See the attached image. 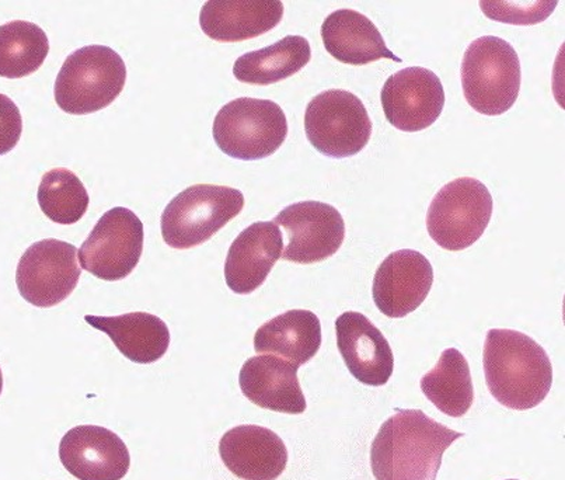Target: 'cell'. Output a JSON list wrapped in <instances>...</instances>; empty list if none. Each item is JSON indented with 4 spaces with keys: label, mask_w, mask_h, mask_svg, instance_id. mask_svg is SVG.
Wrapping results in <instances>:
<instances>
[{
    "label": "cell",
    "mask_w": 565,
    "mask_h": 480,
    "mask_svg": "<svg viewBox=\"0 0 565 480\" xmlns=\"http://www.w3.org/2000/svg\"><path fill=\"white\" fill-rule=\"evenodd\" d=\"M463 433L440 425L423 410L397 409L372 442L376 480H437L445 451Z\"/></svg>",
    "instance_id": "6da1fadb"
},
{
    "label": "cell",
    "mask_w": 565,
    "mask_h": 480,
    "mask_svg": "<svg viewBox=\"0 0 565 480\" xmlns=\"http://www.w3.org/2000/svg\"><path fill=\"white\" fill-rule=\"evenodd\" d=\"M483 360L487 386L508 409H533L552 390V361L527 334L510 329L489 330Z\"/></svg>",
    "instance_id": "7a4b0ae2"
},
{
    "label": "cell",
    "mask_w": 565,
    "mask_h": 480,
    "mask_svg": "<svg viewBox=\"0 0 565 480\" xmlns=\"http://www.w3.org/2000/svg\"><path fill=\"white\" fill-rule=\"evenodd\" d=\"M126 82V62L116 51L106 45L83 46L62 65L55 81V102L67 115H92L110 106Z\"/></svg>",
    "instance_id": "3957f363"
},
{
    "label": "cell",
    "mask_w": 565,
    "mask_h": 480,
    "mask_svg": "<svg viewBox=\"0 0 565 480\" xmlns=\"http://www.w3.org/2000/svg\"><path fill=\"white\" fill-rule=\"evenodd\" d=\"M521 61L508 41L484 35L473 41L461 61V86L469 106L484 116L511 110L520 96Z\"/></svg>",
    "instance_id": "277c9868"
},
{
    "label": "cell",
    "mask_w": 565,
    "mask_h": 480,
    "mask_svg": "<svg viewBox=\"0 0 565 480\" xmlns=\"http://www.w3.org/2000/svg\"><path fill=\"white\" fill-rule=\"evenodd\" d=\"M243 206L245 195L241 190L215 184L191 185L166 206L160 221L163 241L179 250L205 244L236 218Z\"/></svg>",
    "instance_id": "5b68a950"
},
{
    "label": "cell",
    "mask_w": 565,
    "mask_h": 480,
    "mask_svg": "<svg viewBox=\"0 0 565 480\" xmlns=\"http://www.w3.org/2000/svg\"><path fill=\"white\" fill-rule=\"evenodd\" d=\"M212 132L217 148L227 157L260 160L282 147L288 120L276 102L241 97L221 108Z\"/></svg>",
    "instance_id": "8992f818"
},
{
    "label": "cell",
    "mask_w": 565,
    "mask_h": 480,
    "mask_svg": "<svg viewBox=\"0 0 565 480\" xmlns=\"http://www.w3.org/2000/svg\"><path fill=\"white\" fill-rule=\"evenodd\" d=\"M492 195L480 180L460 178L444 185L427 214V228L435 244L460 252L483 236L492 215Z\"/></svg>",
    "instance_id": "52a82bcc"
},
{
    "label": "cell",
    "mask_w": 565,
    "mask_h": 480,
    "mask_svg": "<svg viewBox=\"0 0 565 480\" xmlns=\"http://www.w3.org/2000/svg\"><path fill=\"white\" fill-rule=\"evenodd\" d=\"M309 142L326 157H354L367 146L372 121L366 107L354 93L331 89L310 100L305 113Z\"/></svg>",
    "instance_id": "ba28073f"
},
{
    "label": "cell",
    "mask_w": 565,
    "mask_h": 480,
    "mask_svg": "<svg viewBox=\"0 0 565 480\" xmlns=\"http://www.w3.org/2000/svg\"><path fill=\"white\" fill-rule=\"evenodd\" d=\"M143 224L131 210L116 206L98 220L81 247L82 268L105 281L127 278L143 252Z\"/></svg>",
    "instance_id": "9c48e42d"
},
{
    "label": "cell",
    "mask_w": 565,
    "mask_h": 480,
    "mask_svg": "<svg viewBox=\"0 0 565 480\" xmlns=\"http://www.w3.org/2000/svg\"><path fill=\"white\" fill-rule=\"evenodd\" d=\"M82 275L77 249L58 239L40 241L24 252L15 271L20 296L38 308H53L75 291Z\"/></svg>",
    "instance_id": "30bf717a"
},
{
    "label": "cell",
    "mask_w": 565,
    "mask_h": 480,
    "mask_svg": "<svg viewBox=\"0 0 565 480\" xmlns=\"http://www.w3.org/2000/svg\"><path fill=\"white\" fill-rule=\"evenodd\" d=\"M288 236L282 259L313 265L340 250L345 239V222L335 206L320 201H302L287 206L276 216Z\"/></svg>",
    "instance_id": "8fae6325"
},
{
    "label": "cell",
    "mask_w": 565,
    "mask_h": 480,
    "mask_svg": "<svg viewBox=\"0 0 565 480\" xmlns=\"http://www.w3.org/2000/svg\"><path fill=\"white\" fill-rule=\"evenodd\" d=\"M382 107L387 121L404 132L427 130L445 106L443 82L433 71L412 66L396 72L382 87Z\"/></svg>",
    "instance_id": "7c38bea8"
},
{
    "label": "cell",
    "mask_w": 565,
    "mask_h": 480,
    "mask_svg": "<svg viewBox=\"0 0 565 480\" xmlns=\"http://www.w3.org/2000/svg\"><path fill=\"white\" fill-rule=\"evenodd\" d=\"M434 268L417 250L393 252L377 267L372 296L375 306L387 318H404L423 306L431 291Z\"/></svg>",
    "instance_id": "4fadbf2b"
},
{
    "label": "cell",
    "mask_w": 565,
    "mask_h": 480,
    "mask_svg": "<svg viewBox=\"0 0 565 480\" xmlns=\"http://www.w3.org/2000/svg\"><path fill=\"white\" fill-rule=\"evenodd\" d=\"M60 459L79 480H121L131 467L126 442L102 426H77L62 437Z\"/></svg>",
    "instance_id": "5bb4252c"
},
{
    "label": "cell",
    "mask_w": 565,
    "mask_h": 480,
    "mask_svg": "<svg viewBox=\"0 0 565 480\" xmlns=\"http://www.w3.org/2000/svg\"><path fill=\"white\" fill-rule=\"evenodd\" d=\"M337 345L347 369L367 386L386 385L395 358L381 330L360 312H345L335 320Z\"/></svg>",
    "instance_id": "9a60e30c"
},
{
    "label": "cell",
    "mask_w": 565,
    "mask_h": 480,
    "mask_svg": "<svg viewBox=\"0 0 565 480\" xmlns=\"http://www.w3.org/2000/svg\"><path fill=\"white\" fill-rule=\"evenodd\" d=\"M284 236L274 222H254L233 242L225 263L227 287L238 296H248L267 280L281 259Z\"/></svg>",
    "instance_id": "2e32d148"
},
{
    "label": "cell",
    "mask_w": 565,
    "mask_h": 480,
    "mask_svg": "<svg viewBox=\"0 0 565 480\" xmlns=\"http://www.w3.org/2000/svg\"><path fill=\"white\" fill-rule=\"evenodd\" d=\"M220 456L226 468L243 480H277L288 463L281 437L256 425L237 426L225 433Z\"/></svg>",
    "instance_id": "e0dca14e"
},
{
    "label": "cell",
    "mask_w": 565,
    "mask_h": 480,
    "mask_svg": "<svg viewBox=\"0 0 565 480\" xmlns=\"http://www.w3.org/2000/svg\"><path fill=\"white\" fill-rule=\"evenodd\" d=\"M298 369L276 355H256L243 364L238 385L243 395L262 409L302 415L308 405L300 388Z\"/></svg>",
    "instance_id": "ac0fdd59"
},
{
    "label": "cell",
    "mask_w": 565,
    "mask_h": 480,
    "mask_svg": "<svg viewBox=\"0 0 565 480\" xmlns=\"http://www.w3.org/2000/svg\"><path fill=\"white\" fill-rule=\"evenodd\" d=\"M282 18L278 0H210L201 9L200 25L217 43H238L276 29Z\"/></svg>",
    "instance_id": "d6986e66"
},
{
    "label": "cell",
    "mask_w": 565,
    "mask_h": 480,
    "mask_svg": "<svg viewBox=\"0 0 565 480\" xmlns=\"http://www.w3.org/2000/svg\"><path fill=\"white\" fill-rule=\"evenodd\" d=\"M320 33L328 53L342 64L360 66L380 60L403 62L387 49L376 25L355 10L340 9L331 13Z\"/></svg>",
    "instance_id": "ffe728a7"
},
{
    "label": "cell",
    "mask_w": 565,
    "mask_h": 480,
    "mask_svg": "<svg viewBox=\"0 0 565 480\" xmlns=\"http://www.w3.org/2000/svg\"><path fill=\"white\" fill-rule=\"evenodd\" d=\"M90 327L106 333L119 353L135 364H152L162 359L170 345L168 324L147 312H132L119 317L86 314Z\"/></svg>",
    "instance_id": "44dd1931"
},
{
    "label": "cell",
    "mask_w": 565,
    "mask_h": 480,
    "mask_svg": "<svg viewBox=\"0 0 565 480\" xmlns=\"http://www.w3.org/2000/svg\"><path fill=\"white\" fill-rule=\"evenodd\" d=\"M320 345V319L305 309H294L268 320L254 335L257 353L279 355L297 366L309 363L319 353Z\"/></svg>",
    "instance_id": "7402d4cb"
},
{
    "label": "cell",
    "mask_w": 565,
    "mask_h": 480,
    "mask_svg": "<svg viewBox=\"0 0 565 480\" xmlns=\"http://www.w3.org/2000/svg\"><path fill=\"white\" fill-rule=\"evenodd\" d=\"M310 60L309 41L302 35H287L266 49L242 55L233 65V75L242 84L268 86L298 74Z\"/></svg>",
    "instance_id": "603a6c76"
},
{
    "label": "cell",
    "mask_w": 565,
    "mask_h": 480,
    "mask_svg": "<svg viewBox=\"0 0 565 480\" xmlns=\"http://www.w3.org/2000/svg\"><path fill=\"white\" fill-rule=\"evenodd\" d=\"M422 391L445 415L461 417L475 401L468 360L458 349H447L429 373L422 380Z\"/></svg>",
    "instance_id": "cb8c5ba5"
},
{
    "label": "cell",
    "mask_w": 565,
    "mask_h": 480,
    "mask_svg": "<svg viewBox=\"0 0 565 480\" xmlns=\"http://www.w3.org/2000/svg\"><path fill=\"white\" fill-rule=\"evenodd\" d=\"M50 41L40 25L15 20L0 25V76L20 79L41 68Z\"/></svg>",
    "instance_id": "d4e9b609"
},
{
    "label": "cell",
    "mask_w": 565,
    "mask_h": 480,
    "mask_svg": "<svg viewBox=\"0 0 565 480\" xmlns=\"http://www.w3.org/2000/svg\"><path fill=\"white\" fill-rule=\"evenodd\" d=\"M38 199L46 218L61 225H74L79 222L90 203L82 180L64 168L50 170L43 175Z\"/></svg>",
    "instance_id": "484cf974"
},
{
    "label": "cell",
    "mask_w": 565,
    "mask_h": 480,
    "mask_svg": "<svg viewBox=\"0 0 565 480\" xmlns=\"http://www.w3.org/2000/svg\"><path fill=\"white\" fill-rule=\"evenodd\" d=\"M554 2H480L487 18L513 25H533L544 22L557 7Z\"/></svg>",
    "instance_id": "4316f807"
},
{
    "label": "cell",
    "mask_w": 565,
    "mask_h": 480,
    "mask_svg": "<svg viewBox=\"0 0 565 480\" xmlns=\"http://www.w3.org/2000/svg\"><path fill=\"white\" fill-rule=\"evenodd\" d=\"M23 132V118L12 99L0 93V157L18 146Z\"/></svg>",
    "instance_id": "83f0119b"
},
{
    "label": "cell",
    "mask_w": 565,
    "mask_h": 480,
    "mask_svg": "<svg viewBox=\"0 0 565 480\" xmlns=\"http://www.w3.org/2000/svg\"><path fill=\"white\" fill-rule=\"evenodd\" d=\"M3 391V375L2 370H0V394H2Z\"/></svg>",
    "instance_id": "f1b7e54d"
},
{
    "label": "cell",
    "mask_w": 565,
    "mask_h": 480,
    "mask_svg": "<svg viewBox=\"0 0 565 480\" xmlns=\"http://www.w3.org/2000/svg\"><path fill=\"white\" fill-rule=\"evenodd\" d=\"M507 480H518V479H507Z\"/></svg>",
    "instance_id": "f546056e"
}]
</instances>
